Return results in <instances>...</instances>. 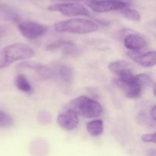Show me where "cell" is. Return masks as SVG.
<instances>
[{"label": "cell", "mask_w": 156, "mask_h": 156, "mask_svg": "<svg viewBox=\"0 0 156 156\" xmlns=\"http://www.w3.org/2000/svg\"><path fill=\"white\" fill-rule=\"evenodd\" d=\"M7 30H8V28L6 27V26L0 25V38L2 37L3 35L6 33Z\"/></svg>", "instance_id": "24"}, {"label": "cell", "mask_w": 156, "mask_h": 156, "mask_svg": "<svg viewBox=\"0 0 156 156\" xmlns=\"http://www.w3.org/2000/svg\"><path fill=\"white\" fill-rule=\"evenodd\" d=\"M98 25L94 21L85 18H71L55 24L54 29L59 33L90 34L96 32Z\"/></svg>", "instance_id": "2"}, {"label": "cell", "mask_w": 156, "mask_h": 156, "mask_svg": "<svg viewBox=\"0 0 156 156\" xmlns=\"http://www.w3.org/2000/svg\"><path fill=\"white\" fill-rule=\"evenodd\" d=\"M21 18L20 12L13 7L0 4V21L18 22Z\"/></svg>", "instance_id": "14"}, {"label": "cell", "mask_w": 156, "mask_h": 156, "mask_svg": "<svg viewBox=\"0 0 156 156\" xmlns=\"http://www.w3.org/2000/svg\"><path fill=\"white\" fill-rule=\"evenodd\" d=\"M108 67L111 72L118 76V78H126L133 75V67L129 61L125 60L114 61L109 64Z\"/></svg>", "instance_id": "10"}, {"label": "cell", "mask_w": 156, "mask_h": 156, "mask_svg": "<svg viewBox=\"0 0 156 156\" xmlns=\"http://www.w3.org/2000/svg\"><path fill=\"white\" fill-rule=\"evenodd\" d=\"M86 4L90 9L98 13L120 10L129 5L120 0H90Z\"/></svg>", "instance_id": "6"}, {"label": "cell", "mask_w": 156, "mask_h": 156, "mask_svg": "<svg viewBox=\"0 0 156 156\" xmlns=\"http://www.w3.org/2000/svg\"><path fill=\"white\" fill-rule=\"evenodd\" d=\"M56 121L59 126L68 131L75 129L79 122L77 114L69 110H66L59 114Z\"/></svg>", "instance_id": "9"}, {"label": "cell", "mask_w": 156, "mask_h": 156, "mask_svg": "<svg viewBox=\"0 0 156 156\" xmlns=\"http://www.w3.org/2000/svg\"><path fill=\"white\" fill-rule=\"evenodd\" d=\"M48 10L51 12H59L65 16H90V12L87 8L80 3L68 2L57 3L51 5L48 7Z\"/></svg>", "instance_id": "5"}, {"label": "cell", "mask_w": 156, "mask_h": 156, "mask_svg": "<svg viewBox=\"0 0 156 156\" xmlns=\"http://www.w3.org/2000/svg\"><path fill=\"white\" fill-rule=\"evenodd\" d=\"M53 73L54 75L57 74V76L66 83H70L73 78V70L71 67L66 65H58Z\"/></svg>", "instance_id": "15"}, {"label": "cell", "mask_w": 156, "mask_h": 156, "mask_svg": "<svg viewBox=\"0 0 156 156\" xmlns=\"http://www.w3.org/2000/svg\"><path fill=\"white\" fill-rule=\"evenodd\" d=\"M88 133L92 136H98L103 133L104 122L101 119L91 121L88 122L86 125Z\"/></svg>", "instance_id": "16"}, {"label": "cell", "mask_w": 156, "mask_h": 156, "mask_svg": "<svg viewBox=\"0 0 156 156\" xmlns=\"http://www.w3.org/2000/svg\"><path fill=\"white\" fill-rule=\"evenodd\" d=\"M124 45L130 51H140L147 46V41L142 35L129 34L124 38Z\"/></svg>", "instance_id": "11"}, {"label": "cell", "mask_w": 156, "mask_h": 156, "mask_svg": "<svg viewBox=\"0 0 156 156\" xmlns=\"http://www.w3.org/2000/svg\"><path fill=\"white\" fill-rule=\"evenodd\" d=\"M142 140L145 142H155V133H151V134L143 135L141 137Z\"/></svg>", "instance_id": "22"}, {"label": "cell", "mask_w": 156, "mask_h": 156, "mask_svg": "<svg viewBox=\"0 0 156 156\" xmlns=\"http://www.w3.org/2000/svg\"><path fill=\"white\" fill-rule=\"evenodd\" d=\"M138 119L140 120V122H143V125H152V123H155V122H151L150 121H149V118H148V116H146V114L145 113H140V114H139L138 116Z\"/></svg>", "instance_id": "21"}, {"label": "cell", "mask_w": 156, "mask_h": 156, "mask_svg": "<svg viewBox=\"0 0 156 156\" xmlns=\"http://www.w3.org/2000/svg\"><path fill=\"white\" fill-rule=\"evenodd\" d=\"M120 1L124 2L127 3V4H129V3H130V0H120Z\"/></svg>", "instance_id": "25"}, {"label": "cell", "mask_w": 156, "mask_h": 156, "mask_svg": "<svg viewBox=\"0 0 156 156\" xmlns=\"http://www.w3.org/2000/svg\"><path fill=\"white\" fill-rule=\"evenodd\" d=\"M18 66L21 67H24V68H28L35 70L40 75V76L44 79H50L54 76V73L53 71H52L51 69L49 68L46 65L39 64V63L26 61V62L18 64Z\"/></svg>", "instance_id": "13"}, {"label": "cell", "mask_w": 156, "mask_h": 156, "mask_svg": "<svg viewBox=\"0 0 156 156\" xmlns=\"http://www.w3.org/2000/svg\"><path fill=\"white\" fill-rule=\"evenodd\" d=\"M67 110L85 118H95L103 113V107L98 101L81 96L73 99L67 106Z\"/></svg>", "instance_id": "3"}, {"label": "cell", "mask_w": 156, "mask_h": 156, "mask_svg": "<svg viewBox=\"0 0 156 156\" xmlns=\"http://www.w3.org/2000/svg\"><path fill=\"white\" fill-rule=\"evenodd\" d=\"M114 82L119 88L124 92L126 97L130 99L140 97L143 91V87L136 75H133L126 78H118Z\"/></svg>", "instance_id": "4"}, {"label": "cell", "mask_w": 156, "mask_h": 156, "mask_svg": "<svg viewBox=\"0 0 156 156\" xmlns=\"http://www.w3.org/2000/svg\"><path fill=\"white\" fill-rule=\"evenodd\" d=\"M136 76L143 88H146L148 87H150L152 84H154L153 79H152V76L146 74V73H140V74L136 75Z\"/></svg>", "instance_id": "20"}, {"label": "cell", "mask_w": 156, "mask_h": 156, "mask_svg": "<svg viewBox=\"0 0 156 156\" xmlns=\"http://www.w3.org/2000/svg\"><path fill=\"white\" fill-rule=\"evenodd\" d=\"M52 1H55V2H58V1H68V0H52ZM79 1V0H78Z\"/></svg>", "instance_id": "26"}, {"label": "cell", "mask_w": 156, "mask_h": 156, "mask_svg": "<svg viewBox=\"0 0 156 156\" xmlns=\"http://www.w3.org/2000/svg\"><path fill=\"white\" fill-rule=\"evenodd\" d=\"M129 58L136 63L146 67H154L156 64V52L155 50L141 53L140 51L127 52Z\"/></svg>", "instance_id": "8"}, {"label": "cell", "mask_w": 156, "mask_h": 156, "mask_svg": "<svg viewBox=\"0 0 156 156\" xmlns=\"http://www.w3.org/2000/svg\"><path fill=\"white\" fill-rule=\"evenodd\" d=\"M46 50L52 52L61 50L66 54H72L76 51V46L74 43L70 41L59 40V41H55L47 46Z\"/></svg>", "instance_id": "12"}, {"label": "cell", "mask_w": 156, "mask_h": 156, "mask_svg": "<svg viewBox=\"0 0 156 156\" xmlns=\"http://www.w3.org/2000/svg\"><path fill=\"white\" fill-rule=\"evenodd\" d=\"M34 56V50L29 46L15 43L5 47L0 54V69L5 68L18 61L30 59Z\"/></svg>", "instance_id": "1"}, {"label": "cell", "mask_w": 156, "mask_h": 156, "mask_svg": "<svg viewBox=\"0 0 156 156\" xmlns=\"http://www.w3.org/2000/svg\"><path fill=\"white\" fill-rule=\"evenodd\" d=\"M121 10V13L125 18L127 19L130 20V21H139L141 19V15L138 11L135 10V9H128L127 7L124 8V9H120Z\"/></svg>", "instance_id": "18"}, {"label": "cell", "mask_w": 156, "mask_h": 156, "mask_svg": "<svg viewBox=\"0 0 156 156\" xmlns=\"http://www.w3.org/2000/svg\"><path fill=\"white\" fill-rule=\"evenodd\" d=\"M14 123V119L12 116L3 111H0V128L12 126Z\"/></svg>", "instance_id": "19"}, {"label": "cell", "mask_w": 156, "mask_h": 156, "mask_svg": "<svg viewBox=\"0 0 156 156\" xmlns=\"http://www.w3.org/2000/svg\"><path fill=\"white\" fill-rule=\"evenodd\" d=\"M149 115H150V117L152 118V120L154 122H155L156 120V106H154L152 109L150 110V112H149Z\"/></svg>", "instance_id": "23"}, {"label": "cell", "mask_w": 156, "mask_h": 156, "mask_svg": "<svg viewBox=\"0 0 156 156\" xmlns=\"http://www.w3.org/2000/svg\"><path fill=\"white\" fill-rule=\"evenodd\" d=\"M18 28L23 37L28 40L37 39L42 37L47 32V28L45 26L34 21L20 22Z\"/></svg>", "instance_id": "7"}, {"label": "cell", "mask_w": 156, "mask_h": 156, "mask_svg": "<svg viewBox=\"0 0 156 156\" xmlns=\"http://www.w3.org/2000/svg\"><path fill=\"white\" fill-rule=\"evenodd\" d=\"M15 84L17 88L20 91L24 92V93H31L32 92V87L30 82L23 74L17 75L15 79Z\"/></svg>", "instance_id": "17"}]
</instances>
